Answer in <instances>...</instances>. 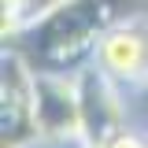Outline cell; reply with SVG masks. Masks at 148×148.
I'll return each instance as SVG.
<instances>
[{
	"mask_svg": "<svg viewBox=\"0 0 148 148\" xmlns=\"http://www.w3.org/2000/svg\"><path fill=\"white\" fill-rule=\"evenodd\" d=\"M92 63L119 89H145L148 85V18H126V22H115L108 34H100Z\"/></svg>",
	"mask_w": 148,
	"mask_h": 148,
	"instance_id": "obj_1",
	"label": "cell"
},
{
	"mask_svg": "<svg viewBox=\"0 0 148 148\" xmlns=\"http://www.w3.org/2000/svg\"><path fill=\"white\" fill-rule=\"evenodd\" d=\"M78 104H82V145H108L115 133L126 130L122 89L92 63L78 78Z\"/></svg>",
	"mask_w": 148,
	"mask_h": 148,
	"instance_id": "obj_2",
	"label": "cell"
},
{
	"mask_svg": "<svg viewBox=\"0 0 148 148\" xmlns=\"http://www.w3.org/2000/svg\"><path fill=\"white\" fill-rule=\"evenodd\" d=\"M34 115L37 141H82V104L78 82L59 74H34Z\"/></svg>",
	"mask_w": 148,
	"mask_h": 148,
	"instance_id": "obj_3",
	"label": "cell"
},
{
	"mask_svg": "<svg viewBox=\"0 0 148 148\" xmlns=\"http://www.w3.org/2000/svg\"><path fill=\"white\" fill-rule=\"evenodd\" d=\"M26 137H37L34 115V74L18 56L4 59V148H22Z\"/></svg>",
	"mask_w": 148,
	"mask_h": 148,
	"instance_id": "obj_4",
	"label": "cell"
}]
</instances>
